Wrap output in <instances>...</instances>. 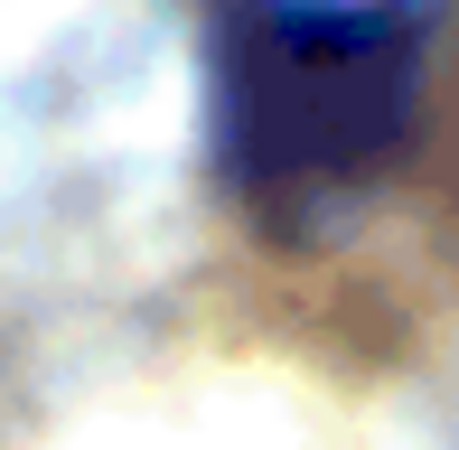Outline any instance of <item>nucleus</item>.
<instances>
[{
  "label": "nucleus",
  "instance_id": "obj_1",
  "mask_svg": "<svg viewBox=\"0 0 459 450\" xmlns=\"http://www.w3.org/2000/svg\"><path fill=\"white\" fill-rule=\"evenodd\" d=\"M422 38L385 0H225L206 29L216 178L254 225L347 216L412 141Z\"/></svg>",
  "mask_w": 459,
  "mask_h": 450
}]
</instances>
